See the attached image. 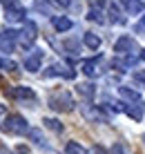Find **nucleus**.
<instances>
[{
    "label": "nucleus",
    "mask_w": 145,
    "mask_h": 154,
    "mask_svg": "<svg viewBox=\"0 0 145 154\" xmlns=\"http://www.w3.org/2000/svg\"><path fill=\"white\" fill-rule=\"evenodd\" d=\"M47 103H49V107H51V109H56V112H72L74 105H76V103H74V98H72V94L65 92V89L49 94Z\"/></svg>",
    "instance_id": "nucleus-1"
},
{
    "label": "nucleus",
    "mask_w": 145,
    "mask_h": 154,
    "mask_svg": "<svg viewBox=\"0 0 145 154\" xmlns=\"http://www.w3.org/2000/svg\"><path fill=\"white\" fill-rule=\"evenodd\" d=\"M0 127H2L7 134H25L29 125H27V121L20 114H7L5 121L0 123Z\"/></svg>",
    "instance_id": "nucleus-2"
},
{
    "label": "nucleus",
    "mask_w": 145,
    "mask_h": 154,
    "mask_svg": "<svg viewBox=\"0 0 145 154\" xmlns=\"http://www.w3.org/2000/svg\"><path fill=\"white\" fill-rule=\"evenodd\" d=\"M45 76H63V78H74L76 76V72L69 69V67L60 65V63H54L51 67H47L45 69Z\"/></svg>",
    "instance_id": "nucleus-3"
},
{
    "label": "nucleus",
    "mask_w": 145,
    "mask_h": 154,
    "mask_svg": "<svg viewBox=\"0 0 145 154\" xmlns=\"http://www.w3.org/2000/svg\"><path fill=\"white\" fill-rule=\"evenodd\" d=\"M7 94L11 98H27V100H34L36 98V94H34V89H31V87H11V89H7Z\"/></svg>",
    "instance_id": "nucleus-4"
},
{
    "label": "nucleus",
    "mask_w": 145,
    "mask_h": 154,
    "mask_svg": "<svg viewBox=\"0 0 145 154\" xmlns=\"http://www.w3.org/2000/svg\"><path fill=\"white\" fill-rule=\"evenodd\" d=\"M40 63H42V51H34L31 56L25 58V69L27 72H38L40 69Z\"/></svg>",
    "instance_id": "nucleus-5"
},
{
    "label": "nucleus",
    "mask_w": 145,
    "mask_h": 154,
    "mask_svg": "<svg viewBox=\"0 0 145 154\" xmlns=\"http://www.w3.org/2000/svg\"><path fill=\"white\" fill-rule=\"evenodd\" d=\"M5 14H7V20H11V23H18V20L25 18V9L20 7V5H9L7 9H5Z\"/></svg>",
    "instance_id": "nucleus-6"
},
{
    "label": "nucleus",
    "mask_w": 145,
    "mask_h": 154,
    "mask_svg": "<svg viewBox=\"0 0 145 154\" xmlns=\"http://www.w3.org/2000/svg\"><path fill=\"white\" fill-rule=\"evenodd\" d=\"M132 49H134V40L130 38V36L119 38L116 45H114V51H119V54H127V51H132Z\"/></svg>",
    "instance_id": "nucleus-7"
},
{
    "label": "nucleus",
    "mask_w": 145,
    "mask_h": 154,
    "mask_svg": "<svg viewBox=\"0 0 145 154\" xmlns=\"http://www.w3.org/2000/svg\"><path fill=\"white\" fill-rule=\"evenodd\" d=\"M98 65H100L98 58L85 60V63H83V74H87V76H96V74H98Z\"/></svg>",
    "instance_id": "nucleus-8"
},
{
    "label": "nucleus",
    "mask_w": 145,
    "mask_h": 154,
    "mask_svg": "<svg viewBox=\"0 0 145 154\" xmlns=\"http://www.w3.org/2000/svg\"><path fill=\"white\" fill-rule=\"evenodd\" d=\"M83 42L89 47V49H98V47H100V38L96 34H92V31H87V34L83 36Z\"/></svg>",
    "instance_id": "nucleus-9"
},
{
    "label": "nucleus",
    "mask_w": 145,
    "mask_h": 154,
    "mask_svg": "<svg viewBox=\"0 0 145 154\" xmlns=\"http://www.w3.org/2000/svg\"><path fill=\"white\" fill-rule=\"evenodd\" d=\"M65 154H87V150H85L78 141H69L65 145Z\"/></svg>",
    "instance_id": "nucleus-10"
},
{
    "label": "nucleus",
    "mask_w": 145,
    "mask_h": 154,
    "mask_svg": "<svg viewBox=\"0 0 145 154\" xmlns=\"http://www.w3.org/2000/svg\"><path fill=\"white\" fill-rule=\"evenodd\" d=\"M125 114L130 116V119H134V121H141L143 119V112H141V107H138V105H125Z\"/></svg>",
    "instance_id": "nucleus-11"
},
{
    "label": "nucleus",
    "mask_w": 145,
    "mask_h": 154,
    "mask_svg": "<svg viewBox=\"0 0 145 154\" xmlns=\"http://www.w3.org/2000/svg\"><path fill=\"white\" fill-rule=\"evenodd\" d=\"M119 94L123 98H127V100H134V103L141 98V94H138L136 89H130V87H119Z\"/></svg>",
    "instance_id": "nucleus-12"
},
{
    "label": "nucleus",
    "mask_w": 145,
    "mask_h": 154,
    "mask_svg": "<svg viewBox=\"0 0 145 154\" xmlns=\"http://www.w3.org/2000/svg\"><path fill=\"white\" fill-rule=\"evenodd\" d=\"M78 94L80 96H85V98H94V94H96V89H94V85H89V83H83V85H78Z\"/></svg>",
    "instance_id": "nucleus-13"
},
{
    "label": "nucleus",
    "mask_w": 145,
    "mask_h": 154,
    "mask_svg": "<svg viewBox=\"0 0 145 154\" xmlns=\"http://www.w3.org/2000/svg\"><path fill=\"white\" fill-rule=\"evenodd\" d=\"M54 27H56L58 31H67V29H72V20L69 18H54Z\"/></svg>",
    "instance_id": "nucleus-14"
},
{
    "label": "nucleus",
    "mask_w": 145,
    "mask_h": 154,
    "mask_svg": "<svg viewBox=\"0 0 145 154\" xmlns=\"http://www.w3.org/2000/svg\"><path fill=\"white\" fill-rule=\"evenodd\" d=\"M42 123H45V127H49L51 132H56V134H60V132H63V125L58 123L56 119H45Z\"/></svg>",
    "instance_id": "nucleus-15"
},
{
    "label": "nucleus",
    "mask_w": 145,
    "mask_h": 154,
    "mask_svg": "<svg viewBox=\"0 0 145 154\" xmlns=\"http://www.w3.org/2000/svg\"><path fill=\"white\" fill-rule=\"evenodd\" d=\"M125 7H127V11H130V14H141L143 11V5L138 2V0H127Z\"/></svg>",
    "instance_id": "nucleus-16"
},
{
    "label": "nucleus",
    "mask_w": 145,
    "mask_h": 154,
    "mask_svg": "<svg viewBox=\"0 0 145 154\" xmlns=\"http://www.w3.org/2000/svg\"><path fill=\"white\" fill-rule=\"evenodd\" d=\"M0 69H5V72H16V69H18V65H16L14 60H9V58H0Z\"/></svg>",
    "instance_id": "nucleus-17"
},
{
    "label": "nucleus",
    "mask_w": 145,
    "mask_h": 154,
    "mask_svg": "<svg viewBox=\"0 0 145 154\" xmlns=\"http://www.w3.org/2000/svg\"><path fill=\"white\" fill-rule=\"evenodd\" d=\"M110 18H112V23H125V18H123L121 11L116 9V5H112V7H110Z\"/></svg>",
    "instance_id": "nucleus-18"
},
{
    "label": "nucleus",
    "mask_w": 145,
    "mask_h": 154,
    "mask_svg": "<svg viewBox=\"0 0 145 154\" xmlns=\"http://www.w3.org/2000/svg\"><path fill=\"white\" fill-rule=\"evenodd\" d=\"M87 18L92 20V23H103V14H100L98 9H92V11L87 14Z\"/></svg>",
    "instance_id": "nucleus-19"
},
{
    "label": "nucleus",
    "mask_w": 145,
    "mask_h": 154,
    "mask_svg": "<svg viewBox=\"0 0 145 154\" xmlns=\"http://www.w3.org/2000/svg\"><path fill=\"white\" fill-rule=\"evenodd\" d=\"M134 78H136V81H141V83H145V69H143V72H136V74H134Z\"/></svg>",
    "instance_id": "nucleus-20"
},
{
    "label": "nucleus",
    "mask_w": 145,
    "mask_h": 154,
    "mask_svg": "<svg viewBox=\"0 0 145 154\" xmlns=\"http://www.w3.org/2000/svg\"><path fill=\"white\" fill-rule=\"evenodd\" d=\"M16 154H29V150H27L25 145H18L16 147Z\"/></svg>",
    "instance_id": "nucleus-21"
},
{
    "label": "nucleus",
    "mask_w": 145,
    "mask_h": 154,
    "mask_svg": "<svg viewBox=\"0 0 145 154\" xmlns=\"http://www.w3.org/2000/svg\"><path fill=\"white\" fill-rule=\"evenodd\" d=\"M5 116H7V109H5V105H0V123L5 121Z\"/></svg>",
    "instance_id": "nucleus-22"
},
{
    "label": "nucleus",
    "mask_w": 145,
    "mask_h": 154,
    "mask_svg": "<svg viewBox=\"0 0 145 154\" xmlns=\"http://www.w3.org/2000/svg\"><path fill=\"white\" fill-rule=\"evenodd\" d=\"M112 154H125V152H123V147H121V145H114V150H112Z\"/></svg>",
    "instance_id": "nucleus-23"
},
{
    "label": "nucleus",
    "mask_w": 145,
    "mask_h": 154,
    "mask_svg": "<svg viewBox=\"0 0 145 154\" xmlns=\"http://www.w3.org/2000/svg\"><path fill=\"white\" fill-rule=\"evenodd\" d=\"M54 2H56V5H60V7H67V5H69V0H54Z\"/></svg>",
    "instance_id": "nucleus-24"
},
{
    "label": "nucleus",
    "mask_w": 145,
    "mask_h": 154,
    "mask_svg": "<svg viewBox=\"0 0 145 154\" xmlns=\"http://www.w3.org/2000/svg\"><path fill=\"white\" fill-rule=\"evenodd\" d=\"M96 154H105V150L103 147H96Z\"/></svg>",
    "instance_id": "nucleus-25"
},
{
    "label": "nucleus",
    "mask_w": 145,
    "mask_h": 154,
    "mask_svg": "<svg viewBox=\"0 0 145 154\" xmlns=\"http://www.w3.org/2000/svg\"><path fill=\"white\" fill-rule=\"evenodd\" d=\"M141 139H143V145H145V134H143V136H141Z\"/></svg>",
    "instance_id": "nucleus-26"
}]
</instances>
